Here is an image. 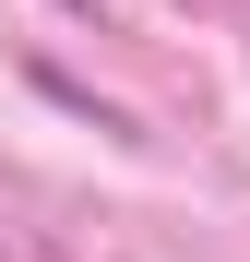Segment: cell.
<instances>
[{
	"label": "cell",
	"mask_w": 250,
	"mask_h": 262,
	"mask_svg": "<svg viewBox=\"0 0 250 262\" xmlns=\"http://www.w3.org/2000/svg\"><path fill=\"white\" fill-rule=\"evenodd\" d=\"M72 12H83V0H72Z\"/></svg>",
	"instance_id": "1"
}]
</instances>
